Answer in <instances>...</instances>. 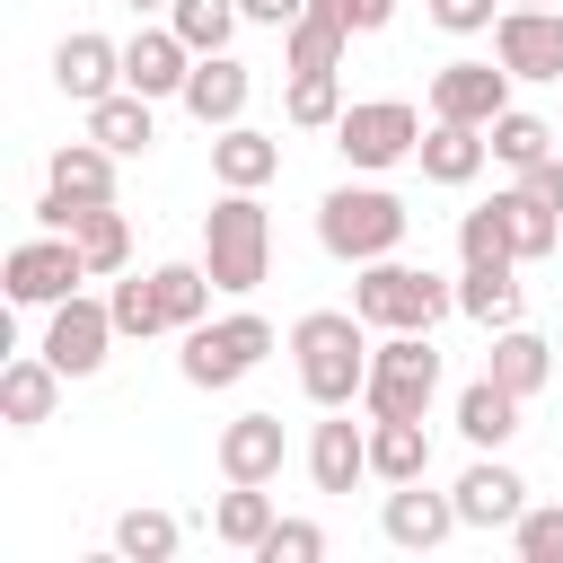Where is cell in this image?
Masks as SVG:
<instances>
[{
  "mask_svg": "<svg viewBox=\"0 0 563 563\" xmlns=\"http://www.w3.org/2000/svg\"><path fill=\"white\" fill-rule=\"evenodd\" d=\"M290 369L308 405H352L369 378V317L361 308H308L290 325Z\"/></svg>",
  "mask_w": 563,
  "mask_h": 563,
  "instance_id": "1",
  "label": "cell"
},
{
  "mask_svg": "<svg viewBox=\"0 0 563 563\" xmlns=\"http://www.w3.org/2000/svg\"><path fill=\"white\" fill-rule=\"evenodd\" d=\"M202 264H211V282H220L229 299L264 290V282H273V211H264L255 194L220 185V202L202 211Z\"/></svg>",
  "mask_w": 563,
  "mask_h": 563,
  "instance_id": "2",
  "label": "cell"
},
{
  "mask_svg": "<svg viewBox=\"0 0 563 563\" xmlns=\"http://www.w3.org/2000/svg\"><path fill=\"white\" fill-rule=\"evenodd\" d=\"M405 229H413V211H405V194H387V185H334V194L317 202V246H325L334 264H378V255L405 246Z\"/></svg>",
  "mask_w": 563,
  "mask_h": 563,
  "instance_id": "3",
  "label": "cell"
},
{
  "mask_svg": "<svg viewBox=\"0 0 563 563\" xmlns=\"http://www.w3.org/2000/svg\"><path fill=\"white\" fill-rule=\"evenodd\" d=\"M352 308L369 317V334H431V325L457 308V282H440V273H422V264L378 255V264H361Z\"/></svg>",
  "mask_w": 563,
  "mask_h": 563,
  "instance_id": "4",
  "label": "cell"
},
{
  "mask_svg": "<svg viewBox=\"0 0 563 563\" xmlns=\"http://www.w3.org/2000/svg\"><path fill=\"white\" fill-rule=\"evenodd\" d=\"M440 396V352L431 334H378L369 343V378H361V413L369 422H422Z\"/></svg>",
  "mask_w": 563,
  "mask_h": 563,
  "instance_id": "5",
  "label": "cell"
},
{
  "mask_svg": "<svg viewBox=\"0 0 563 563\" xmlns=\"http://www.w3.org/2000/svg\"><path fill=\"white\" fill-rule=\"evenodd\" d=\"M273 352V325L255 317V308H238V317H202V325H185V352H176V369H185V387H238L255 361Z\"/></svg>",
  "mask_w": 563,
  "mask_h": 563,
  "instance_id": "6",
  "label": "cell"
},
{
  "mask_svg": "<svg viewBox=\"0 0 563 563\" xmlns=\"http://www.w3.org/2000/svg\"><path fill=\"white\" fill-rule=\"evenodd\" d=\"M422 132H431V123H422L405 97H361V106H343V123H334V150H343V167L378 176V167L413 158V150H422Z\"/></svg>",
  "mask_w": 563,
  "mask_h": 563,
  "instance_id": "7",
  "label": "cell"
},
{
  "mask_svg": "<svg viewBox=\"0 0 563 563\" xmlns=\"http://www.w3.org/2000/svg\"><path fill=\"white\" fill-rule=\"evenodd\" d=\"M79 282H88V264H79V246L62 229H35L26 246H9V299L18 308H62Z\"/></svg>",
  "mask_w": 563,
  "mask_h": 563,
  "instance_id": "8",
  "label": "cell"
},
{
  "mask_svg": "<svg viewBox=\"0 0 563 563\" xmlns=\"http://www.w3.org/2000/svg\"><path fill=\"white\" fill-rule=\"evenodd\" d=\"M106 343H114V308L70 290V299L53 308V325H44V343H35V352H44L62 378H97V369H106Z\"/></svg>",
  "mask_w": 563,
  "mask_h": 563,
  "instance_id": "9",
  "label": "cell"
},
{
  "mask_svg": "<svg viewBox=\"0 0 563 563\" xmlns=\"http://www.w3.org/2000/svg\"><path fill=\"white\" fill-rule=\"evenodd\" d=\"M493 62L510 79H563V9H501L493 18Z\"/></svg>",
  "mask_w": 563,
  "mask_h": 563,
  "instance_id": "10",
  "label": "cell"
},
{
  "mask_svg": "<svg viewBox=\"0 0 563 563\" xmlns=\"http://www.w3.org/2000/svg\"><path fill=\"white\" fill-rule=\"evenodd\" d=\"M466 519H457V493H431L422 475L413 484H396L387 501H378V537L387 545H405V554H431V545H449Z\"/></svg>",
  "mask_w": 563,
  "mask_h": 563,
  "instance_id": "11",
  "label": "cell"
},
{
  "mask_svg": "<svg viewBox=\"0 0 563 563\" xmlns=\"http://www.w3.org/2000/svg\"><path fill=\"white\" fill-rule=\"evenodd\" d=\"M246 97H255V70L238 62V53H194V79H185V114L202 123V132H229V123H246Z\"/></svg>",
  "mask_w": 563,
  "mask_h": 563,
  "instance_id": "12",
  "label": "cell"
},
{
  "mask_svg": "<svg viewBox=\"0 0 563 563\" xmlns=\"http://www.w3.org/2000/svg\"><path fill=\"white\" fill-rule=\"evenodd\" d=\"M501 106H510V70L501 62H440L431 70V114L440 123H484L493 132Z\"/></svg>",
  "mask_w": 563,
  "mask_h": 563,
  "instance_id": "13",
  "label": "cell"
},
{
  "mask_svg": "<svg viewBox=\"0 0 563 563\" xmlns=\"http://www.w3.org/2000/svg\"><path fill=\"white\" fill-rule=\"evenodd\" d=\"M53 88H62L70 106L114 97V88H123V44H114V35H97V26L62 35V44H53Z\"/></svg>",
  "mask_w": 563,
  "mask_h": 563,
  "instance_id": "14",
  "label": "cell"
},
{
  "mask_svg": "<svg viewBox=\"0 0 563 563\" xmlns=\"http://www.w3.org/2000/svg\"><path fill=\"white\" fill-rule=\"evenodd\" d=\"M185 79H194V44H185L167 18L123 44V88H141V97H185Z\"/></svg>",
  "mask_w": 563,
  "mask_h": 563,
  "instance_id": "15",
  "label": "cell"
},
{
  "mask_svg": "<svg viewBox=\"0 0 563 563\" xmlns=\"http://www.w3.org/2000/svg\"><path fill=\"white\" fill-rule=\"evenodd\" d=\"M369 475V431L343 413V405H325V422L308 431V484L317 493H352Z\"/></svg>",
  "mask_w": 563,
  "mask_h": 563,
  "instance_id": "16",
  "label": "cell"
},
{
  "mask_svg": "<svg viewBox=\"0 0 563 563\" xmlns=\"http://www.w3.org/2000/svg\"><path fill=\"white\" fill-rule=\"evenodd\" d=\"M282 457H290L282 413H238V422H220V475H229V484H273Z\"/></svg>",
  "mask_w": 563,
  "mask_h": 563,
  "instance_id": "17",
  "label": "cell"
},
{
  "mask_svg": "<svg viewBox=\"0 0 563 563\" xmlns=\"http://www.w3.org/2000/svg\"><path fill=\"white\" fill-rule=\"evenodd\" d=\"M519 510H528V484L493 449H475V466L457 475V519L466 528H519Z\"/></svg>",
  "mask_w": 563,
  "mask_h": 563,
  "instance_id": "18",
  "label": "cell"
},
{
  "mask_svg": "<svg viewBox=\"0 0 563 563\" xmlns=\"http://www.w3.org/2000/svg\"><path fill=\"white\" fill-rule=\"evenodd\" d=\"M413 158H422L431 185H475L484 158H493V132H484V123H440V114H431V132H422Z\"/></svg>",
  "mask_w": 563,
  "mask_h": 563,
  "instance_id": "19",
  "label": "cell"
},
{
  "mask_svg": "<svg viewBox=\"0 0 563 563\" xmlns=\"http://www.w3.org/2000/svg\"><path fill=\"white\" fill-rule=\"evenodd\" d=\"M211 176L238 185V194H264L282 176V141L255 132V123H229V132H211Z\"/></svg>",
  "mask_w": 563,
  "mask_h": 563,
  "instance_id": "20",
  "label": "cell"
},
{
  "mask_svg": "<svg viewBox=\"0 0 563 563\" xmlns=\"http://www.w3.org/2000/svg\"><path fill=\"white\" fill-rule=\"evenodd\" d=\"M53 405H62V369H53L44 352H26V361H9V369H0V422H9V431L53 422Z\"/></svg>",
  "mask_w": 563,
  "mask_h": 563,
  "instance_id": "21",
  "label": "cell"
},
{
  "mask_svg": "<svg viewBox=\"0 0 563 563\" xmlns=\"http://www.w3.org/2000/svg\"><path fill=\"white\" fill-rule=\"evenodd\" d=\"M158 97H141V88H114V97H97L88 106V141H106L114 158H141L150 141H158V114H150Z\"/></svg>",
  "mask_w": 563,
  "mask_h": 563,
  "instance_id": "22",
  "label": "cell"
},
{
  "mask_svg": "<svg viewBox=\"0 0 563 563\" xmlns=\"http://www.w3.org/2000/svg\"><path fill=\"white\" fill-rule=\"evenodd\" d=\"M70 246H79L88 282H114V273H132V220H123L114 202H88V211H79V229H70Z\"/></svg>",
  "mask_w": 563,
  "mask_h": 563,
  "instance_id": "23",
  "label": "cell"
},
{
  "mask_svg": "<svg viewBox=\"0 0 563 563\" xmlns=\"http://www.w3.org/2000/svg\"><path fill=\"white\" fill-rule=\"evenodd\" d=\"M457 317H475L484 334L519 325V264H466L457 273Z\"/></svg>",
  "mask_w": 563,
  "mask_h": 563,
  "instance_id": "24",
  "label": "cell"
},
{
  "mask_svg": "<svg viewBox=\"0 0 563 563\" xmlns=\"http://www.w3.org/2000/svg\"><path fill=\"white\" fill-rule=\"evenodd\" d=\"M545 369H554V343H545V334H528V325H501V334H493V352H484V378H501L519 405L545 387Z\"/></svg>",
  "mask_w": 563,
  "mask_h": 563,
  "instance_id": "25",
  "label": "cell"
},
{
  "mask_svg": "<svg viewBox=\"0 0 563 563\" xmlns=\"http://www.w3.org/2000/svg\"><path fill=\"white\" fill-rule=\"evenodd\" d=\"M343 44H352V26H343L334 9H317V0L282 26V62H290V70H343Z\"/></svg>",
  "mask_w": 563,
  "mask_h": 563,
  "instance_id": "26",
  "label": "cell"
},
{
  "mask_svg": "<svg viewBox=\"0 0 563 563\" xmlns=\"http://www.w3.org/2000/svg\"><path fill=\"white\" fill-rule=\"evenodd\" d=\"M44 185L70 194V202H114V150L106 141H70L44 158Z\"/></svg>",
  "mask_w": 563,
  "mask_h": 563,
  "instance_id": "27",
  "label": "cell"
},
{
  "mask_svg": "<svg viewBox=\"0 0 563 563\" xmlns=\"http://www.w3.org/2000/svg\"><path fill=\"white\" fill-rule=\"evenodd\" d=\"M493 202H501V220H510V255H519V264H545V255L563 246V211H545L528 185H501Z\"/></svg>",
  "mask_w": 563,
  "mask_h": 563,
  "instance_id": "28",
  "label": "cell"
},
{
  "mask_svg": "<svg viewBox=\"0 0 563 563\" xmlns=\"http://www.w3.org/2000/svg\"><path fill=\"white\" fill-rule=\"evenodd\" d=\"M457 431H466V449H501V440L519 431V396H510L501 378H475V387L457 396Z\"/></svg>",
  "mask_w": 563,
  "mask_h": 563,
  "instance_id": "29",
  "label": "cell"
},
{
  "mask_svg": "<svg viewBox=\"0 0 563 563\" xmlns=\"http://www.w3.org/2000/svg\"><path fill=\"white\" fill-rule=\"evenodd\" d=\"M369 475H378V484L431 475V431H422V422H369Z\"/></svg>",
  "mask_w": 563,
  "mask_h": 563,
  "instance_id": "30",
  "label": "cell"
},
{
  "mask_svg": "<svg viewBox=\"0 0 563 563\" xmlns=\"http://www.w3.org/2000/svg\"><path fill=\"white\" fill-rule=\"evenodd\" d=\"M273 519H282V510H273V493H264V484H229V493H220V510H211V537H220L229 554H255Z\"/></svg>",
  "mask_w": 563,
  "mask_h": 563,
  "instance_id": "31",
  "label": "cell"
},
{
  "mask_svg": "<svg viewBox=\"0 0 563 563\" xmlns=\"http://www.w3.org/2000/svg\"><path fill=\"white\" fill-rule=\"evenodd\" d=\"M554 150H563V141H554V123H545V114H519V106H501V114H493V158H501L510 176H528V167H537V158H554Z\"/></svg>",
  "mask_w": 563,
  "mask_h": 563,
  "instance_id": "32",
  "label": "cell"
},
{
  "mask_svg": "<svg viewBox=\"0 0 563 563\" xmlns=\"http://www.w3.org/2000/svg\"><path fill=\"white\" fill-rule=\"evenodd\" d=\"M106 308H114V334H132V343L167 334V308H158V273H114Z\"/></svg>",
  "mask_w": 563,
  "mask_h": 563,
  "instance_id": "33",
  "label": "cell"
},
{
  "mask_svg": "<svg viewBox=\"0 0 563 563\" xmlns=\"http://www.w3.org/2000/svg\"><path fill=\"white\" fill-rule=\"evenodd\" d=\"M282 114H290L299 132H334V123H343V79H334V70H290Z\"/></svg>",
  "mask_w": 563,
  "mask_h": 563,
  "instance_id": "34",
  "label": "cell"
},
{
  "mask_svg": "<svg viewBox=\"0 0 563 563\" xmlns=\"http://www.w3.org/2000/svg\"><path fill=\"white\" fill-rule=\"evenodd\" d=\"M211 264H158V308H167V325L185 334V325H202L211 317Z\"/></svg>",
  "mask_w": 563,
  "mask_h": 563,
  "instance_id": "35",
  "label": "cell"
},
{
  "mask_svg": "<svg viewBox=\"0 0 563 563\" xmlns=\"http://www.w3.org/2000/svg\"><path fill=\"white\" fill-rule=\"evenodd\" d=\"M176 545H185V528H176L167 510H123V519H114V554H123V563H167Z\"/></svg>",
  "mask_w": 563,
  "mask_h": 563,
  "instance_id": "36",
  "label": "cell"
},
{
  "mask_svg": "<svg viewBox=\"0 0 563 563\" xmlns=\"http://www.w3.org/2000/svg\"><path fill=\"white\" fill-rule=\"evenodd\" d=\"M238 18H246L238 0H176V9H167V26H176V35L194 44V53H229Z\"/></svg>",
  "mask_w": 563,
  "mask_h": 563,
  "instance_id": "37",
  "label": "cell"
},
{
  "mask_svg": "<svg viewBox=\"0 0 563 563\" xmlns=\"http://www.w3.org/2000/svg\"><path fill=\"white\" fill-rule=\"evenodd\" d=\"M457 264H519V255H510V220H501V202L457 211Z\"/></svg>",
  "mask_w": 563,
  "mask_h": 563,
  "instance_id": "38",
  "label": "cell"
},
{
  "mask_svg": "<svg viewBox=\"0 0 563 563\" xmlns=\"http://www.w3.org/2000/svg\"><path fill=\"white\" fill-rule=\"evenodd\" d=\"M510 545H519V563H563V501H528L519 510V528H510Z\"/></svg>",
  "mask_w": 563,
  "mask_h": 563,
  "instance_id": "39",
  "label": "cell"
},
{
  "mask_svg": "<svg viewBox=\"0 0 563 563\" xmlns=\"http://www.w3.org/2000/svg\"><path fill=\"white\" fill-rule=\"evenodd\" d=\"M317 554H325V528L317 519H273L264 545H255V563H317Z\"/></svg>",
  "mask_w": 563,
  "mask_h": 563,
  "instance_id": "40",
  "label": "cell"
},
{
  "mask_svg": "<svg viewBox=\"0 0 563 563\" xmlns=\"http://www.w3.org/2000/svg\"><path fill=\"white\" fill-rule=\"evenodd\" d=\"M501 9L493 0H431V26H449V35H484Z\"/></svg>",
  "mask_w": 563,
  "mask_h": 563,
  "instance_id": "41",
  "label": "cell"
},
{
  "mask_svg": "<svg viewBox=\"0 0 563 563\" xmlns=\"http://www.w3.org/2000/svg\"><path fill=\"white\" fill-rule=\"evenodd\" d=\"M317 9H334V18L352 26V35H378V26L396 18V0H317Z\"/></svg>",
  "mask_w": 563,
  "mask_h": 563,
  "instance_id": "42",
  "label": "cell"
},
{
  "mask_svg": "<svg viewBox=\"0 0 563 563\" xmlns=\"http://www.w3.org/2000/svg\"><path fill=\"white\" fill-rule=\"evenodd\" d=\"M519 185H528V194H537L545 211H563V150H554V158H537V167H528Z\"/></svg>",
  "mask_w": 563,
  "mask_h": 563,
  "instance_id": "43",
  "label": "cell"
},
{
  "mask_svg": "<svg viewBox=\"0 0 563 563\" xmlns=\"http://www.w3.org/2000/svg\"><path fill=\"white\" fill-rule=\"evenodd\" d=\"M238 9H246V18H255V26H290V18H299V9H308V0H238Z\"/></svg>",
  "mask_w": 563,
  "mask_h": 563,
  "instance_id": "44",
  "label": "cell"
},
{
  "mask_svg": "<svg viewBox=\"0 0 563 563\" xmlns=\"http://www.w3.org/2000/svg\"><path fill=\"white\" fill-rule=\"evenodd\" d=\"M123 9H132V18H167L176 0H123Z\"/></svg>",
  "mask_w": 563,
  "mask_h": 563,
  "instance_id": "45",
  "label": "cell"
},
{
  "mask_svg": "<svg viewBox=\"0 0 563 563\" xmlns=\"http://www.w3.org/2000/svg\"><path fill=\"white\" fill-rule=\"evenodd\" d=\"M519 9H563V0H519Z\"/></svg>",
  "mask_w": 563,
  "mask_h": 563,
  "instance_id": "46",
  "label": "cell"
},
{
  "mask_svg": "<svg viewBox=\"0 0 563 563\" xmlns=\"http://www.w3.org/2000/svg\"><path fill=\"white\" fill-rule=\"evenodd\" d=\"M554 141H563V114H554Z\"/></svg>",
  "mask_w": 563,
  "mask_h": 563,
  "instance_id": "47",
  "label": "cell"
}]
</instances>
